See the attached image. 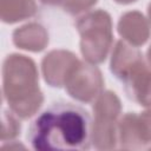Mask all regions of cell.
<instances>
[{"instance_id":"6da1fadb","label":"cell","mask_w":151,"mask_h":151,"mask_svg":"<svg viewBox=\"0 0 151 151\" xmlns=\"http://www.w3.org/2000/svg\"><path fill=\"white\" fill-rule=\"evenodd\" d=\"M27 139L34 150H88L92 120L81 106L53 103L32 122Z\"/></svg>"},{"instance_id":"7a4b0ae2","label":"cell","mask_w":151,"mask_h":151,"mask_svg":"<svg viewBox=\"0 0 151 151\" xmlns=\"http://www.w3.org/2000/svg\"><path fill=\"white\" fill-rule=\"evenodd\" d=\"M2 93L11 111L27 119L40 109L44 97L39 90L35 63L21 54L7 55L2 64Z\"/></svg>"},{"instance_id":"3957f363","label":"cell","mask_w":151,"mask_h":151,"mask_svg":"<svg viewBox=\"0 0 151 151\" xmlns=\"http://www.w3.org/2000/svg\"><path fill=\"white\" fill-rule=\"evenodd\" d=\"M80 34V51L91 64L103 63L112 46V21L107 12L98 9L90 12L77 21Z\"/></svg>"},{"instance_id":"277c9868","label":"cell","mask_w":151,"mask_h":151,"mask_svg":"<svg viewBox=\"0 0 151 151\" xmlns=\"http://www.w3.org/2000/svg\"><path fill=\"white\" fill-rule=\"evenodd\" d=\"M120 101L114 92L101 93L93 105L92 143L98 150H113L118 144L117 118L120 113Z\"/></svg>"},{"instance_id":"5b68a950","label":"cell","mask_w":151,"mask_h":151,"mask_svg":"<svg viewBox=\"0 0 151 151\" xmlns=\"http://www.w3.org/2000/svg\"><path fill=\"white\" fill-rule=\"evenodd\" d=\"M103 85L100 71L80 61L74 66L65 84L68 94L83 103L92 101L103 90Z\"/></svg>"},{"instance_id":"8992f818","label":"cell","mask_w":151,"mask_h":151,"mask_svg":"<svg viewBox=\"0 0 151 151\" xmlns=\"http://www.w3.org/2000/svg\"><path fill=\"white\" fill-rule=\"evenodd\" d=\"M78 63L77 55L68 51H51L45 55L41 63L45 81L53 87L64 86L70 73Z\"/></svg>"},{"instance_id":"52a82bcc","label":"cell","mask_w":151,"mask_h":151,"mask_svg":"<svg viewBox=\"0 0 151 151\" xmlns=\"http://www.w3.org/2000/svg\"><path fill=\"white\" fill-rule=\"evenodd\" d=\"M122 81L130 99L142 106L151 107V71L144 61L133 67Z\"/></svg>"},{"instance_id":"ba28073f","label":"cell","mask_w":151,"mask_h":151,"mask_svg":"<svg viewBox=\"0 0 151 151\" xmlns=\"http://www.w3.org/2000/svg\"><path fill=\"white\" fill-rule=\"evenodd\" d=\"M119 34L134 46H142L150 37V29L144 15L137 11L127 12L118 22Z\"/></svg>"},{"instance_id":"9c48e42d","label":"cell","mask_w":151,"mask_h":151,"mask_svg":"<svg viewBox=\"0 0 151 151\" xmlns=\"http://www.w3.org/2000/svg\"><path fill=\"white\" fill-rule=\"evenodd\" d=\"M118 143L119 147L125 150L146 149L139 116L136 113H127L120 119L118 124Z\"/></svg>"},{"instance_id":"30bf717a","label":"cell","mask_w":151,"mask_h":151,"mask_svg":"<svg viewBox=\"0 0 151 151\" xmlns=\"http://www.w3.org/2000/svg\"><path fill=\"white\" fill-rule=\"evenodd\" d=\"M143 61V54L138 50L126 45L123 41H117L112 52L110 68L118 79L123 80L133 67Z\"/></svg>"},{"instance_id":"8fae6325","label":"cell","mask_w":151,"mask_h":151,"mask_svg":"<svg viewBox=\"0 0 151 151\" xmlns=\"http://www.w3.org/2000/svg\"><path fill=\"white\" fill-rule=\"evenodd\" d=\"M13 42L21 50L40 52L48 44V34L41 25L32 22L13 32Z\"/></svg>"},{"instance_id":"7c38bea8","label":"cell","mask_w":151,"mask_h":151,"mask_svg":"<svg viewBox=\"0 0 151 151\" xmlns=\"http://www.w3.org/2000/svg\"><path fill=\"white\" fill-rule=\"evenodd\" d=\"M37 12L34 0H0V17L6 24H14L33 17Z\"/></svg>"},{"instance_id":"4fadbf2b","label":"cell","mask_w":151,"mask_h":151,"mask_svg":"<svg viewBox=\"0 0 151 151\" xmlns=\"http://www.w3.org/2000/svg\"><path fill=\"white\" fill-rule=\"evenodd\" d=\"M13 113V112H12ZM11 112L2 111V130H1V140H12L20 133V123Z\"/></svg>"},{"instance_id":"5bb4252c","label":"cell","mask_w":151,"mask_h":151,"mask_svg":"<svg viewBox=\"0 0 151 151\" xmlns=\"http://www.w3.org/2000/svg\"><path fill=\"white\" fill-rule=\"evenodd\" d=\"M96 2H97V0H65L64 9H65V12L74 15V14H79L84 11H87Z\"/></svg>"},{"instance_id":"9a60e30c","label":"cell","mask_w":151,"mask_h":151,"mask_svg":"<svg viewBox=\"0 0 151 151\" xmlns=\"http://www.w3.org/2000/svg\"><path fill=\"white\" fill-rule=\"evenodd\" d=\"M139 123L144 140L147 145L146 149H151V110H147L139 116Z\"/></svg>"},{"instance_id":"2e32d148","label":"cell","mask_w":151,"mask_h":151,"mask_svg":"<svg viewBox=\"0 0 151 151\" xmlns=\"http://www.w3.org/2000/svg\"><path fill=\"white\" fill-rule=\"evenodd\" d=\"M44 5H48V6H57L60 4H64L65 0H40Z\"/></svg>"},{"instance_id":"e0dca14e","label":"cell","mask_w":151,"mask_h":151,"mask_svg":"<svg viewBox=\"0 0 151 151\" xmlns=\"http://www.w3.org/2000/svg\"><path fill=\"white\" fill-rule=\"evenodd\" d=\"M116 2H118V4H123V5H127V4H132V2H134V1H137V0H114Z\"/></svg>"},{"instance_id":"ac0fdd59","label":"cell","mask_w":151,"mask_h":151,"mask_svg":"<svg viewBox=\"0 0 151 151\" xmlns=\"http://www.w3.org/2000/svg\"><path fill=\"white\" fill-rule=\"evenodd\" d=\"M147 58H149V61H150V64H151V46H150V48H149V51H147Z\"/></svg>"},{"instance_id":"d6986e66","label":"cell","mask_w":151,"mask_h":151,"mask_svg":"<svg viewBox=\"0 0 151 151\" xmlns=\"http://www.w3.org/2000/svg\"><path fill=\"white\" fill-rule=\"evenodd\" d=\"M147 13H149V19H150V22H151V4L149 5V8H147Z\"/></svg>"}]
</instances>
